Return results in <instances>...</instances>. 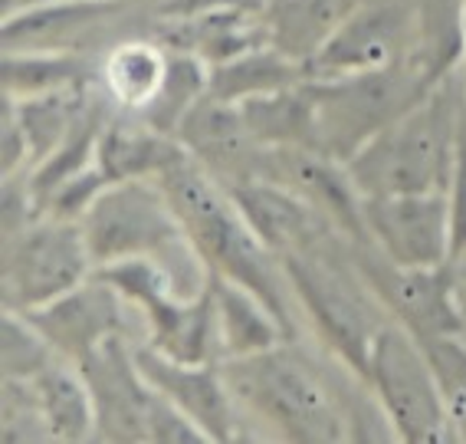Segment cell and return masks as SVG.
Here are the masks:
<instances>
[{
  "instance_id": "cell-31",
  "label": "cell",
  "mask_w": 466,
  "mask_h": 444,
  "mask_svg": "<svg viewBox=\"0 0 466 444\" xmlns=\"http://www.w3.org/2000/svg\"><path fill=\"white\" fill-rule=\"evenodd\" d=\"M447 208H450V253L447 263L466 274V109L460 119L457 135V159H453V175L447 188Z\"/></svg>"
},
{
  "instance_id": "cell-30",
  "label": "cell",
  "mask_w": 466,
  "mask_h": 444,
  "mask_svg": "<svg viewBox=\"0 0 466 444\" xmlns=\"http://www.w3.org/2000/svg\"><path fill=\"white\" fill-rule=\"evenodd\" d=\"M0 441L4 444H36L53 441L40 398L30 378H4V402H0Z\"/></svg>"
},
{
  "instance_id": "cell-12",
  "label": "cell",
  "mask_w": 466,
  "mask_h": 444,
  "mask_svg": "<svg viewBox=\"0 0 466 444\" xmlns=\"http://www.w3.org/2000/svg\"><path fill=\"white\" fill-rule=\"evenodd\" d=\"M368 241L400 267H437L450 253L447 191L361 198Z\"/></svg>"
},
{
  "instance_id": "cell-29",
  "label": "cell",
  "mask_w": 466,
  "mask_h": 444,
  "mask_svg": "<svg viewBox=\"0 0 466 444\" xmlns=\"http://www.w3.org/2000/svg\"><path fill=\"white\" fill-rule=\"evenodd\" d=\"M420 346H424L427 359L433 366V376L441 382L443 405H447V415L453 421L457 441H466V336L427 339Z\"/></svg>"
},
{
  "instance_id": "cell-20",
  "label": "cell",
  "mask_w": 466,
  "mask_h": 444,
  "mask_svg": "<svg viewBox=\"0 0 466 444\" xmlns=\"http://www.w3.org/2000/svg\"><path fill=\"white\" fill-rule=\"evenodd\" d=\"M243 126L257 149H312L319 151L316 106L309 86H289L279 93L253 96L240 102Z\"/></svg>"
},
{
  "instance_id": "cell-11",
  "label": "cell",
  "mask_w": 466,
  "mask_h": 444,
  "mask_svg": "<svg viewBox=\"0 0 466 444\" xmlns=\"http://www.w3.org/2000/svg\"><path fill=\"white\" fill-rule=\"evenodd\" d=\"M76 366L96 402V441H151L148 421L158 392L138 369L132 339L112 336Z\"/></svg>"
},
{
  "instance_id": "cell-33",
  "label": "cell",
  "mask_w": 466,
  "mask_h": 444,
  "mask_svg": "<svg viewBox=\"0 0 466 444\" xmlns=\"http://www.w3.org/2000/svg\"><path fill=\"white\" fill-rule=\"evenodd\" d=\"M463 34H466V0H463Z\"/></svg>"
},
{
  "instance_id": "cell-26",
  "label": "cell",
  "mask_w": 466,
  "mask_h": 444,
  "mask_svg": "<svg viewBox=\"0 0 466 444\" xmlns=\"http://www.w3.org/2000/svg\"><path fill=\"white\" fill-rule=\"evenodd\" d=\"M99 86H76V89H53V93L26 96V99H14L7 96L14 112L20 119V129L26 135V149H30V168L40 165L59 149V142L69 135L76 126L79 112L86 109V102L92 99Z\"/></svg>"
},
{
  "instance_id": "cell-8",
  "label": "cell",
  "mask_w": 466,
  "mask_h": 444,
  "mask_svg": "<svg viewBox=\"0 0 466 444\" xmlns=\"http://www.w3.org/2000/svg\"><path fill=\"white\" fill-rule=\"evenodd\" d=\"M349 253L384 313L427 343L466 336V274L453 263L400 267L371 241H349Z\"/></svg>"
},
{
  "instance_id": "cell-2",
  "label": "cell",
  "mask_w": 466,
  "mask_h": 444,
  "mask_svg": "<svg viewBox=\"0 0 466 444\" xmlns=\"http://www.w3.org/2000/svg\"><path fill=\"white\" fill-rule=\"evenodd\" d=\"M463 109L466 86L457 76H450L414 109L394 119L371 142L361 145L345 161V171L361 198L447 191Z\"/></svg>"
},
{
  "instance_id": "cell-7",
  "label": "cell",
  "mask_w": 466,
  "mask_h": 444,
  "mask_svg": "<svg viewBox=\"0 0 466 444\" xmlns=\"http://www.w3.org/2000/svg\"><path fill=\"white\" fill-rule=\"evenodd\" d=\"M365 386L375 392V402L391 421L398 441L443 444L457 441L453 421L443 405L441 382L433 376L424 346L398 319H388L378 329L368 356Z\"/></svg>"
},
{
  "instance_id": "cell-24",
  "label": "cell",
  "mask_w": 466,
  "mask_h": 444,
  "mask_svg": "<svg viewBox=\"0 0 466 444\" xmlns=\"http://www.w3.org/2000/svg\"><path fill=\"white\" fill-rule=\"evenodd\" d=\"M167 46L158 40H128L99 63V86L118 109L142 112L165 83Z\"/></svg>"
},
{
  "instance_id": "cell-4",
  "label": "cell",
  "mask_w": 466,
  "mask_h": 444,
  "mask_svg": "<svg viewBox=\"0 0 466 444\" xmlns=\"http://www.w3.org/2000/svg\"><path fill=\"white\" fill-rule=\"evenodd\" d=\"M292 343L296 339L237 359H220L237 405L273 425L286 441H349V415L332 386L319 376V369H312V362L292 349Z\"/></svg>"
},
{
  "instance_id": "cell-27",
  "label": "cell",
  "mask_w": 466,
  "mask_h": 444,
  "mask_svg": "<svg viewBox=\"0 0 466 444\" xmlns=\"http://www.w3.org/2000/svg\"><path fill=\"white\" fill-rule=\"evenodd\" d=\"M208 73H210V67L204 59L191 57V53H181V50H167L165 83H161L158 96H155L138 116H142L145 122H151L155 129H161V132L175 135L177 126H181L184 112L208 93Z\"/></svg>"
},
{
  "instance_id": "cell-28",
  "label": "cell",
  "mask_w": 466,
  "mask_h": 444,
  "mask_svg": "<svg viewBox=\"0 0 466 444\" xmlns=\"http://www.w3.org/2000/svg\"><path fill=\"white\" fill-rule=\"evenodd\" d=\"M59 352L40 333L34 319L17 310H4V349H0V366L4 378H34L40 376Z\"/></svg>"
},
{
  "instance_id": "cell-21",
  "label": "cell",
  "mask_w": 466,
  "mask_h": 444,
  "mask_svg": "<svg viewBox=\"0 0 466 444\" xmlns=\"http://www.w3.org/2000/svg\"><path fill=\"white\" fill-rule=\"evenodd\" d=\"M214 280V306H217V346L220 359H237L250 352L269 349L286 343L283 323L269 313V306L240 284L210 274Z\"/></svg>"
},
{
  "instance_id": "cell-22",
  "label": "cell",
  "mask_w": 466,
  "mask_h": 444,
  "mask_svg": "<svg viewBox=\"0 0 466 444\" xmlns=\"http://www.w3.org/2000/svg\"><path fill=\"white\" fill-rule=\"evenodd\" d=\"M53 431V441H96V402L83 369L66 356L30 378Z\"/></svg>"
},
{
  "instance_id": "cell-16",
  "label": "cell",
  "mask_w": 466,
  "mask_h": 444,
  "mask_svg": "<svg viewBox=\"0 0 466 444\" xmlns=\"http://www.w3.org/2000/svg\"><path fill=\"white\" fill-rule=\"evenodd\" d=\"M175 139L184 145L198 165H204L217 181L253 175L259 149L253 145L250 132L243 126L240 106L214 99L204 93L191 109L184 112Z\"/></svg>"
},
{
  "instance_id": "cell-5",
  "label": "cell",
  "mask_w": 466,
  "mask_h": 444,
  "mask_svg": "<svg viewBox=\"0 0 466 444\" xmlns=\"http://www.w3.org/2000/svg\"><path fill=\"white\" fill-rule=\"evenodd\" d=\"M279 263L286 284L309 310L319 336L365 382L371 343L388 319H381V303L351 263L349 241L332 231L302 251L283 253Z\"/></svg>"
},
{
  "instance_id": "cell-3",
  "label": "cell",
  "mask_w": 466,
  "mask_h": 444,
  "mask_svg": "<svg viewBox=\"0 0 466 444\" xmlns=\"http://www.w3.org/2000/svg\"><path fill=\"white\" fill-rule=\"evenodd\" d=\"M83 234L96 270L128 257L161 260L187 296H200L210 284V267L184 234L175 204L158 178L112 181L83 214Z\"/></svg>"
},
{
  "instance_id": "cell-13",
  "label": "cell",
  "mask_w": 466,
  "mask_h": 444,
  "mask_svg": "<svg viewBox=\"0 0 466 444\" xmlns=\"http://www.w3.org/2000/svg\"><path fill=\"white\" fill-rule=\"evenodd\" d=\"M128 306L132 303L116 286L92 274L69 294L56 296L46 306L26 310L24 316L34 319L59 356L79 362L112 336H128Z\"/></svg>"
},
{
  "instance_id": "cell-14",
  "label": "cell",
  "mask_w": 466,
  "mask_h": 444,
  "mask_svg": "<svg viewBox=\"0 0 466 444\" xmlns=\"http://www.w3.org/2000/svg\"><path fill=\"white\" fill-rule=\"evenodd\" d=\"M135 362L167 402L187 415L210 441L237 438V398L220 362H177L148 343H135Z\"/></svg>"
},
{
  "instance_id": "cell-6",
  "label": "cell",
  "mask_w": 466,
  "mask_h": 444,
  "mask_svg": "<svg viewBox=\"0 0 466 444\" xmlns=\"http://www.w3.org/2000/svg\"><path fill=\"white\" fill-rule=\"evenodd\" d=\"M306 86L316 106L319 151L341 165L431 93L410 57L375 73L306 79Z\"/></svg>"
},
{
  "instance_id": "cell-19",
  "label": "cell",
  "mask_w": 466,
  "mask_h": 444,
  "mask_svg": "<svg viewBox=\"0 0 466 444\" xmlns=\"http://www.w3.org/2000/svg\"><path fill=\"white\" fill-rule=\"evenodd\" d=\"M359 4L361 0H267L263 24L269 46L296 63H309Z\"/></svg>"
},
{
  "instance_id": "cell-9",
  "label": "cell",
  "mask_w": 466,
  "mask_h": 444,
  "mask_svg": "<svg viewBox=\"0 0 466 444\" xmlns=\"http://www.w3.org/2000/svg\"><path fill=\"white\" fill-rule=\"evenodd\" d=\"M96 274L83 224L43 214L4 237V310H36Z\"/></svg>"
},
{
  "instance_id": "cell-15",
  "label": "cell",
  "mask_w": 466,
  "mask_h": 444,
  "mask_svg": "<svg viewBox=\"0 0 466 444\" xmlns=\"http://www.w3.org/2000/svg\"><path fill=\"white\" fill-rule=\"evenodd\" d=\"M220 185L227 188V194L243 211V218L250 221V227L259 234V241L267 243L276 257L302 251V247H309L319 237L335 231L302 194L279 185L273 178L243 175V178H233V181H220Z\"/></svg>"
},
{
  "instance_id": "cell-25",
  "label": "cell",
  "mask_w": 466,
  "mask_h": 444,
  "mask_svg": "<svg viewBox=\"0 0 466 444\" xmlns=\"http://www.w3.org/2000/svg\"><path fill=\"white\" fill-rule=\"evenodd\" d=\"M99 86V63L66 50H7L4 53V93L14 99Z\"/></svg>"
},
{
  "instance_id": "cell-23",
  "label": "cell",
  "mask_w": 466,
  "mask_h": 444,
  "mask_svg": "<svg viewBox=\"0 0 466 444\" xmlns=\"http://www.w3.org/2000/svg\"><path fill=\"white\" fill-rule=\"evenodd\" d=\"M306 63H296L276 46H257V50L243 53V57L210 67L208 73V93L214 99H224L240 106V102L253 99V96H267L289 89V86L306 83Z\"/></svg>"
},
{
  "instance_id": "cell-18",
  "label": "cell",
  "mask_w": 466,
  "mask_h": 444,
  "mask_svg": "<svg viewBox=\"0 0 466 444\" xmlns=\"http://www.w3.org/2000/svg\"><path fill=\"white\" fill-rule=\"evenodd\" d=\"M184 155L187 151L175 135L155 129L138 112L116 109L99 139L96 161L108 181H142V178H158Z\"/></svg>"
},
{
  "instance_id": "cell-1",
  "label": "cell",
  "mask_w": 466,
  "mask_h": 444,
  "mask_svg": "<svg viewBox=\"0 0 466 444\" xmlns=\"http://www.w3.org/2000/svg\"><path fill=\"white\" fill-rule=\"evenodd\" d=\"M158 185L165 188L167 201L175 204L184 234L191 237L210 274L233 280L253 296H259L269 306V313L283 323L286 336L296 339V319H292L283 290V263L259 241V234L243 218V211L227 194V188L191 155L165 168L158 175Z\"/></svg>"
},
{
  "instance_id": "cell-10",
  "label": "cell",
  "mask_w": 466,
  "mask_h": 444,
  "mask_svg": "<svg viewBox=\"0 0 466 444\" xmlns=\"http://www.w3.org/2000/svg\"><path fill=\"white\" fill-rule=\"evenodd\" d=\"M417 36V0H361L306 63L309 79H339L408 59Z\"/></svg>"
},
{
  "instance_id": "cell-17",
  "label": "cell",
  "mask_w": 466,
  "mask_h": 444,
  "mask_svg": "<svg viewBox=\"0 0 466 444\" xmlns=\"http://www.w3.org/2000/svg\"><path fill=\"white\" fill-rule=\"evenodd\" d=\"M158 43L167 50H181L204 59L208 67H220L243 53L267 46V24L259 14L240 7H210L187 17H161Z\"/></svg>"
},
{
  "instance_id": "cell-32",
  "label": "cell",
  "mask_w": 466,
  "mask_h": 444,
  "mask_svg": "<svg viewBox=\"0 0 466 444\" xmlns=\"http://www.w3.org/2000/svg\"><path fill=\"white\" fill-rule=\"evenodd\" d=\"M0 155H4V178L30 171V149H26V135L20 129V119L4 96V132H0Z\"/></svg>"
}]
</instances>
